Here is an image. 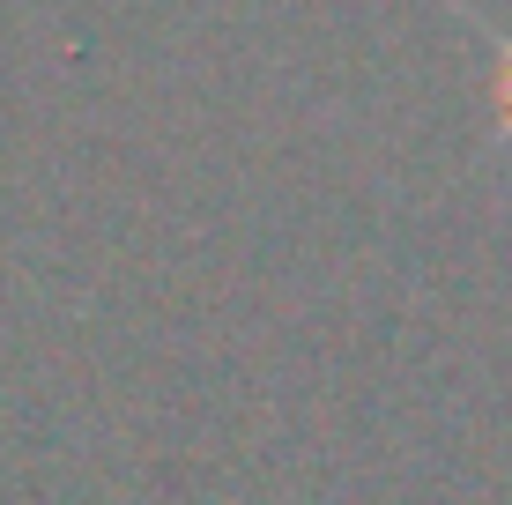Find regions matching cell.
<instances>
[{
    "mask_svg": "<svg viewBox=\"0 0 512 505\" xmlns=\"http://www.w3.org/2000/svg\"><path fill=\"white\" fill-rule=\"evenodd\" d=\"M505 97H512V90H505Z\"/></svg>",
    "mask_w": 512,
    "mask_h": 505,
    "instance_id": "cell-1",
    "label": "cell"
}]
</instances>
